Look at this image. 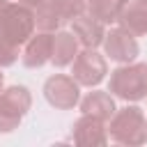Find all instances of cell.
I'll return each instance as SVG.
<instances>
[{
	"label": "cell",
	"mask_w": 147,
	"mask_h": 147,
	"mask_svg": "<svg viewBox=\"0 0 147 147\" xmlns=\"http://www.w3.org/2000/svg\"><path fill=\"white\" fill-rule=\"evenodd\" d=\"M34 9L23 2L0 0V41L9 46H23L34 34Z\"/></svg>",
	"instance_id": "cell-1"
},
{
	"label": "cell",
	"mask_w": 147,
	"mask_h": 147,
	"mask_svg": "<svg viewBox=\"0 0 147 147\" xmlns=\"http://www.w3.org/2000/svg\"><path fill=\"white\" fill-rule=\"evenodd\" d=\"M147 117L138 106L117 108L108 119V138L119 145H145L147 142Z\"/></svg>",
	"instance_id": "cell-2"
},
{
	"label": "cell",
	"mask_w": 147,
	"mask_h": 147,
	"mask_svg": "<svg viewBox=\"0 0 147 147\" xmlns=\"http://www.w3.org/2000/svg\"><path fill=\"white\" fill-rule=\"evenodd\" d=\"M108 92L122 101H140L147 96V64L129 62L110 74Z\"/></svg>",
	"instance_id": "cell-3"
},
{
	"label": "cell",
	"mask_w": 147,
	"mask_h": 147,
	"mask_svg": "<svg viewBox=\"0 0 147 147\" xmlns=\"http://www.w3.org/2000/svg\"><path fill=\"white\" fill-rule=\"evenodd\" d=\"M32 106V94L25 85H11L0 92V133L18 129Z\"/></svg>",
	"instance_id": "cell-4"
},
{
	"label": "cell",
	"mask_w": 147,
	"mask_h": 147,
	"mask_svg": "<svg viewBox=\"0 0 147 147\" xmlns=\"http://www.w3.org/2000/svg\"><path fill=\"white\" fill-rule=\"evenodd\" d=\"M44 96L46 101L57 108V110H71L80 101V83L74 76L67 74H55L46 78L44 83Z\"/></svg>",
	"instance_id": "cell-5"
},
{
	"label": "cell",
	"mask_w": 147,
	"mask_h": 147,
	"mask_svg": "<svg viewBox=\"0 0 147 147\" xmlns=\"http://www.w3.org/2000/svg\"><path fill=\"white\" fill-rule=\"evenodd\" d=\"M108 74V64H106V57L99 55L94 48H83L78 51L76 60L71 62V76L85 85V87H94L99 85Z\"/></svg>",
	"instance_id": "cell-6"
},
{
	"label": "cell",
	"mask_w": 147,
	"mask_h": 147,
	"mask_svg": "<svg viewBox=\"0 0 147 147\" xmlns=\"http://www.w3.org/2000/svg\"><path fill=\"white\" fill-rule=\"evenodd\" d=\"M103 53L106 57H110L113 62H119V64H129L138 57L140 48H138V41L136 37L124 30V28H110L106 30V37H103Z\"/></svg>",
	"instance_id": "cell-7"
},
{
	"label": "cell",
	"mask_w": 147,
	"mask_h": 147,
	"mask_svg": "<svg viewBox=\"0 0 147 147\" xmlns=\"http://www.w3.org/2000/svg\"><path fill=\"white\" fill-rule=\"evenodd\" d=\"M71 140L80 147H90V145H106L108 142V129L106 122L101 117L87 115L83 113L74 126H71Z\"/></svg>",
	"instance_id": "cell-8"
},
{
	"label": "cell",
	"mask_w": 147,
	"mask_h": 147,
	"mask_svg": "<svg viewBox=\"0 0 147 147\" xmlns=\"http://www.w3.org/2000/svg\"><path fill=\"white\" fill-rule=\"evenodd\" d=\"M53 55V32H44L39 30L37 34H32L25 44H23V53H21V62L28 69H39L46 62H51Z\"/></svg>",
	"instance_id": "cell-9"
},
{
	"label": "cell",
	"mask_w": 147,
	"mask_h": 147,
	"mask_svg": "<svg viewBox=\"0 0 147 147\" xmlns=\"http://www.w3.org/2000/svg\"><path fill=\"white\" fill-rule=\"evenodd\" d=\"M71 32L78 37V41H80L83 48H96V46L103 44L106 23H101L99 18H94L87 11H83L76 18H71Z\"/></svg>",
	"instance_id": "cell-10"
},
{
	"label": "cell",
	"mask_w": 147,
	"mask_h": 147,
	"mask_svg": "<svg viewBox=\"0 0 147 147\" xmlns=\"http://www.w3.org/2000/svg\"><path fill=\"white\" fill-rule=\"evenodd\" d=\"M119 28L129 30L133 37L147 34V0H129L117 16Z\"/></svg>",
	"instance_id": "cell-11"
},
{
	"label": "cell",
	"mask_w": 147,
	"mask_h": 147,
	"mask_svg": "<svg viewBox=\"0 0 147 147\" xmlns=\"http://www.w3.org/2000/svg\"><path fill=\"white\" fill-rule=\"evenodd\" d=\"M78 37L74 32H67V30H60L53 34V55H51V64L62 69V67H69L76 55H78Z\"/></svg>",
	"instance_id": "cell-12"
},
{
	"label": "cell",
	"mask_w": 147,
	"mask_h": 147,
	"mask_svg": "<svg viewBox=\"0 0 147 147\" xmlns=\"http://www.w3.org/2000/svg\"><path fill=\"white\" fill-rule=\"evenodd\" d=\"M80 110L87 113V115H94V117H101L103 122H108L113 115H115V101H113V94L110 92H101V90H94L90 92L83 101H80Z\"/></svg>",
	"instance_id": "cell-13"
},
{
	"label": "cell",
	"mask_w": 147,
	"mask_h": 147,
	"mask_svg": "<svg viewBox=\"0 0 147 147\" xmlns=\"http://www.w3.org/2000/svg\"><path fill=\"white\" fill-rule=\"evenodd\" d=\"M126 2L129 0H85V11L108 25V23L117 21V16Z\"/></svg>",
	"instance_id": "cell-14"
},
{
	"label": "cell",
	"mask_w": 147,
	"mask_h": 147,
	"mask_svg": "<svg viewBox=\"0 0 147 147\" xmlns=\"http://www.w3.org/2000/svg\"><path fill=\"white\" fill-rule=\"evenodd\" d=\"M34 23H37V30L55 32V30H60L67 21L62 18V14H60L48 0H44L39 7H34Z\"/></svg>",
	"instance_id": "cell-15"
},
{
	"label": "cell",
	"mask_w": 147,
	"mask_h": 147,
	"mask_svg": "<svg viewBox=\"0 0 147 147\" xmlns=\"http://www.w3.org/2000/svg\"><path fill=\"white\" fill-rule=\"evenodd\" d=\"M48 2L62 14L64 21H71V18H76L78 14L85 11V0H48Z\"/></svg>",
	"instance_id": "cell-16"
},
{
	"label": "cell",
	"mask_w": 147,
	"mask_h": 147,
	"mask_svg": "<svg viewBox=\"0 0 147 147\" xmlns=\"http://www.w3.org/2000/svg\"><path fill=\"white\" fill-rule=\"evenodd\" d=\"M18 48L16 46H9V44H2L0 41V67H11L16 60H18Z\"/></svg>",
	"instance_id": "cell-17"
},
{
	"label": "cell",
	"mask_w": 147,
	"mask_h": 147,
	"mask_svg": "<svg viewBox=\"0 0 147 147\" xmlns=\"http://www.w3.org/2000/svg\"><path fill=\"white\" fill-rule=\"evenodd\" d=\"M16 2H23V5H28V7H32V9H34V7H39L44 0H16Z\"/></svg>",
	"instance_id": "cell-18"
},
{
	"label": "cell",
	"mask_w": 147,
	"mask_h": 147,
	"mask_svg": "<svg viewBox=\"0 0 147 147\" xmlns=\"http://www.w3.org/2000/svg\"><path fill=\"white\" fill-rule=\"evenodd\" d=\"M2 69V67H0ZM2 83H5V76H2V71H0V92H2Z\"/></svg>",
	"instance_id": "cell-19"
},
{
	"label": "cell",
	"mask_w": 147,
	"mask_h": 147,
	"mask_svg": "<svg viewBox=\"0 0 147 147\" xmlns=\"http://www.w3.org/2000/svg\"><path fill=\"white\" fill-rule=\"evenodd\" d=\"M145 126H147V124H145Z\"/></svg>",
	"instance_id": "cell-20"
}]
</instances>
